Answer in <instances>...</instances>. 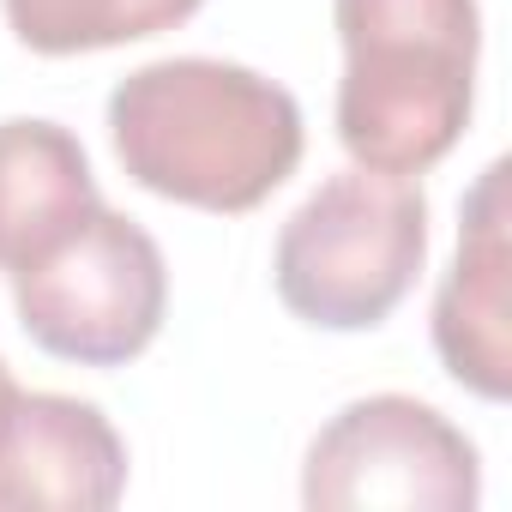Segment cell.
I'll list each match as a JSON object with an SVG mask.
<instances>
[{"instance_id": "52a82bcc", "label": "cell", "mask_w": 512, "mask_h": 512, "mask_svg": "<svg viewBox=\"0 0 512 512\" xmlns=\"http://www.w3.org/2000/svg\"><path fill=\"white\" fill-rule=\"evenodd\" d=\"M127 494V440L67 392H19L0 428V512H109Z\"/></svg>"}, {"instance_id": "5b68a950", "label": "cell", "mask_w": 512, "mask_h": 512, "mask_svg": "<svg viewBox=\"0 0 512 512\" xmlns=\"http://www.w3.org/2000/svg\"><path fill=\"white\" fill-rule=\"evenodd\" d=\"M482 458L470 434L410 392L344 404L302 458L314 512H476Z\"/></svg>"}, {"instance_id": "3957f363", "label": "cell", "mask_w": 512, "mask_h": 512, "mask_svg": "<svg viewBox=\"0 0 512 512\" xmlns=\"http://www.w3.org/2000/svg\"><path fill=\"white\" fill-rule=\"evenodd\" d=\"M428 260V199L404 175L344 169L278 229V302L320 332H374L416 290Z\"/></svg>"}, {"instance_id": "277c9868", "label": "cell", "mask_w": 512, "mask_h": 512, "mask_svg": "<svg viewBox=\"0 0 512 512\" xmlns=\"http://www.w3.org/2000/svg\"><path fill=\"white\" fill-rule=\"evenodd\" d=\"M25 338L79 368H127L145 356L169 314V266L145 223L91 205L55 247L13 272Z\"/></svg>"}, {"instance_id": "8992f818", "label": "cell", "mask_w": 512, "mask_h": 512, "mask_svg": "<svg viewBox=\"0 0 512 512\" xmlns=\"http://www.w3.org/2000/svg\"><path fill=\"white\" fill-rule=\"evenodd\" d=\"M434 356L482 404L512 398V247H506V163H488L464 193L458 253L434 296Z\"/></svg>"}, {"instance_id": "30bf717a", "label": "cell", "mask_w": 512, "mask_h": 512, "mask_svg": "<svg viewBox=\"0 0 512 512\" xmlns=\"http://www.w3.org/2000/svg\"><path fill=\"white\" fill-rule=\"evenodd\" d=\"M13 404H19V380H13V368H7V362H0V428H7Z\"/></svg>"}, {"instance_id": "7a4b0ae2", "label": "cell", "mask_w": 512, "mask_h": 512, "mask_svg": "<svg viewBox=\"0 0 512 512\" xmlns=\"http://www.w3.org/2000/svg\"><path fill=\"white\" fill-rule=\"evenodd\" d=\"M344 43L338 145L374 175H428L470 127L482 7L476 0H332Z\"/></svg>"}, {"instance_id": "9c48e42d", "label": "cell", "mask_w": 512, "mask_h": 512, "mask_svg": "<svg viewBox=\"0 0 512 512\" xmlns=\"http://www.w3.org/2000/svg\"><path fill=\"white\" fill-rule=\"evenodd\" d=\"M199 7L205 0H0L7 31L31 55H49V61L163 37L175 25H187Z\"/></svg>"}, {"instance_id": "ba28073f", "label": "cell", "mask_w": 512, "mask_h": 512, "mask_svg": "<svg viewBox=\"0 0 512 512\" xmlns=\"http://www.w3.org/2000/svg\"><path fill=\"white\" fill-rule=\"evenodd\" d=\"M91 205H103L85 145L43 115L0 121V272L31 266Z\"/></svg>"}, {"instance_id": "6da1fadb", "label": "cell", "mask_w": 512, "mask_h": 512, "mask_svg": "<svg viewBox=\"0 0 512 512\" xmlns=\"http://www.w3.org/2000/svg\"><path fill=\"white\" fill-rule=\"evenodd\" d=\"M109 145L145 193L211 217L260 211L302 163V103L241 61L169 55L109 91Z\"/></svg>"}]
</instances>
